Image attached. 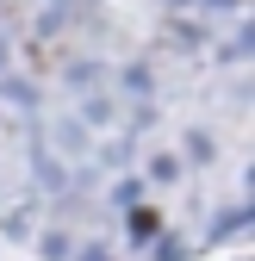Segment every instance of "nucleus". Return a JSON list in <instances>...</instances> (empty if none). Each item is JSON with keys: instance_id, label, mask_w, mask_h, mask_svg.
I'll use <instances>...</instances> for the list:
<instances>
[]
</instances>
